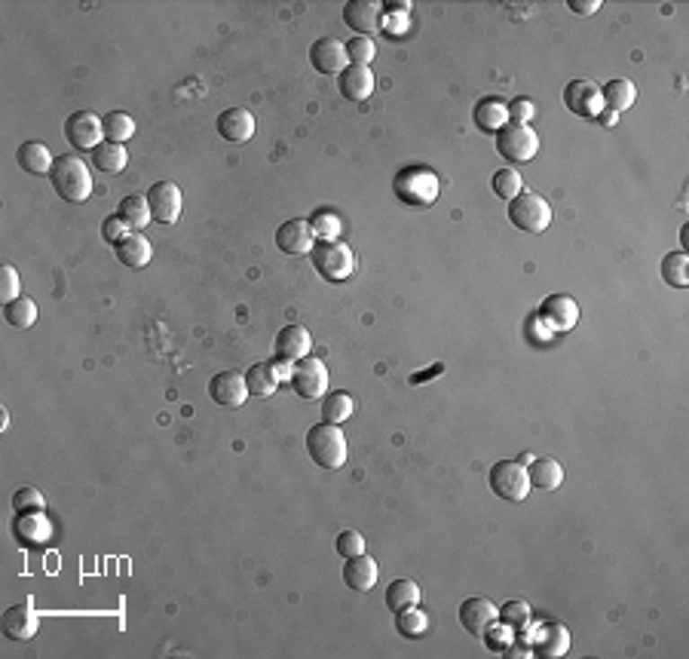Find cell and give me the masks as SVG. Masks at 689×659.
Listing matches in <instances>:
<instances>
[{"label": "cell", "instance_id": "obj_1", "mask_svg": "<svg viewBox=\"0 0 689 659\" xmlns=\"http://www.w3.org/2000/svg\"><path fill=\"white\" fill-rule=\"evenodd\" d=\"M52 191L65 200V203H86L89 193H93V175H89V166L80 156L65 154L56 156L49 172Z\"/></svg>", "mask_w": 689, "mask_h": 659}, {"label": "cell", "instance_id": "obj_35", "mask_svg": "<svg viewBox=\"0 0 689 659\" xmlns=\"http://www.w3.org/2000/svg\"><path fill=\"white\" fill-rule=\"evenodd\" d=\"M662 280L671 289H686L689 286V258L686 252H671L662 261Z\"/></svg>", "mask_w": 689, "mask_h": 659}, {"label": "cell", "instance_id": "obj_5", "mask_svg": "<svg viewBox=\"0 0 689 659\" xmlns=\"http://www.w3.org/2000/svg\"><path fill=\"white\" fill-rule=\"evenodd\" d=\"M490 491L497 494L503 503H524L530 494V478L527 467L521 460H499L490 467Z\"/></svg>", "mask_w": 689, "mask_h": 659}, {"label": "cell", "instance_id": "obj_34", "mask_svg": "<svg viewBox=\"0 0 689 659\" xmlns=\"http://www.w3.org/2000/svg\"><path fill=\"white\" fill-rule=\"evenodd\" d=\"M16 534L19 540L25 543H43L49 537V521L40 515V509L37 512H19V521H16Z\"/></svg>", "mask_w": 689, "mask_h": 659}, {"label": "cell", "instance_id": "obj_20", "mask_svg": "<svg viewBox=\"0 0 689 659\" xmlns=\"http://www.w3.org/2000/svg\"><path fill=\"white\" fill-rule=\"evenodd\" d=\"M380 10L384 6L374 4V0H349L343 6V22L358 34H374L380 28Z\"/></svg>", "mask_w": 689, "mask_h": 659}, {"label": "cell", "instance_id": "obj_8", "mask_svg": "<svg viewBox=\"0 0 689 659\" xmlns=\"http://www.w3.org/2000/svg\"><path fill=\"white\" fill-rule=\"evenodd\" d=\"M288 384L306 402L322 399V396H325V389H328V369H325V362L316 359V356H306V359H301V362H295V365H291Z\"/></svg>", "mask_w": 689, "mask_h": 659}, {"label": "cell", "instance_id": "obj_3", "mask_svg": "<svg viewBox=\"0 0 689 659\" xmlns=\"http://www.w3.org/2000/svg\"><path fill=\"white\" fill-rule=\"evenodd\" d=\"M306 454L322 469H340L347 463V436L337 423H316L306 432Z\"/></svg>", "mask_w": 689, "mask_h": 659}, {"label": "cell", "instance_id": "obj_37", "mask_svg": "<svg viewBox=\"0 0 689 659\" xmlns=\"http://www.w3.org/2000/svg\"><path fill=\"white\" fill-rule=\"evenodd\" d=\"M356 402L349 393H328L325 399H322V414H325L328 423H343L349 414H353Z\"/></svg>", "mask_w": 689, "mask_h": 659}, {"label": "cell", "instance_id": "obj_33", "mask_svg": "<svg viewBox=\"0 0 689 659\" xmlns=\"http://www.w3.org/2000/svg\"><path fill=\"white\" fill-rule=\"evenodd\" d=\"M104 126V141H114V145H126L135 136V120L123 111H110V114L102 117Z\"/></svg>", "mask_w": 689, "mask_h": 659}, {"label": "cell", "instance_id": "obj_49", "mask_svg": "<svg viewBox=\"0 0 689 659\" xmlns=\"http://www.w3.org/2000/svg\"><path fill=\"white\" fill-rule=\"evenodd\" d=\"M597 120H601L604 126H613V123L619 120V114H613V111H606V114H604V111H601V114H597Z\"/></svg>", "mask_w": 689, "mask_h": 659}, {"label": "cell", "instance_id": "obj_10", "mask_svg": "<svg viewBox=\"0 0 689 659\" xmlns=\"http://www.w3.org/2000/svg\"><path fill=\"white\" fill-rule=\"evenodd\" d=\"M539 319L545 322L552 334H564L573 332L576 322H579V307L570 295H549L539 304Z\"/></svg>", "mask_w": 689, "mask_h": 659}, {"label": "cell", "instance_id": "obj_30", "mask_svg": "<svg viewBox=\"0 0 689 659\" xmlns=\"http://www.w3.org/2000/svg\"><path fill=\"white\" fill-rule=\"evenodd\" d=\"M601 99L613 114H623V111L632 108L634 99H638V86H634L632 80H623V77L610 80V84L601 89Z\"/></svg>", "mask_w": 689, "mask_h": 659}, {"label": "cell", "instance_id": "obj_17", "mask_svg": "<svg viewBox=\"0 0 689 659\" xmlns=\"http://www.w3.org/2000/svg\"><path fill=\"white\" fill-rule=\"evenodd\" d=\"M310 62L319 74H343L347 71V47L334 37H319L310 47Z\"/></svg>", "mask_w": 689, "mask_h": 659}, {"label": "cell", "instance_id": "obj_32", "mask_svg": "<svg viewBox=\"0 0 689 659\" xmlns=\"http://www.w3.org/2000/svg\"><path fill=\"white\" fill-rule=\"evenodd\" d=\"M117 215L129 224L132 230H145L147 221H151V206H147V197H138V193L126 197L123 203L117 206Z\"/></svg>", "mask_w": 689, "mask_h": 659}, {"label": "cell", "instance_id": "obj_38", "mask_svg": "<svg viewBox=\"0 0 689 659\" xmlns=\"http://www.w3.org/2000/svg\"><path fill=\"white\" fill-rule=\"evenodd\" d=\"M490 187H493V193H497V197H503V200H508V203H512V200L524 191V182H521L518 169L506 166V169L493 172Z\"/></svg>", "mask_w": 689, "mask_h": 659}, {"label": "cell", "instance_id": "obj_23", "mask_svg": "<svg viewBox=\"0 0 689 659\" xmlns=\"http://www.w3.org/2000/svg\"><path fill=\"white\" fill-rule=\"evenodd\" d=\"M527 478H530V488L555 491L561 488V482H564V467H561L555 457H534L527 467Z\"/></svg>", "mask_w": 689, "mask_h": 659}, {"label": "cell", "instance_id": "obj_4", "mask_svg": "<svg viewBox=\"0 0 689 659\" xmlns=\"http://www.w3.org/2000/svg\"><path fill=\"white\" fill-rule=\"evenodd\" d=\"M310 258H313L316 273L328 282H343V280H349L353 271H356V254L347 243H340V239L313 245Z\"/></svg>", "mask_w": 689, "mask_h": 659}, {"label": "cell", "instance_id": "obj_39", "mask_svg": "<svg viewBox=\"0 0 689 659\" xmlns=\"http://www.w3.org/2000/svg\"><path fill=\"white\" fill-rule=\"evenodd\" d=\"M497 619H503V626L508 628V632H527L530 628V604L527 601H508L503 610H499V617Z\"/></svg>", "mask_w": 689, "mask_h": 659}, {"label": "cell", "instance_id": "obj_13", "mask_svg": "<svg viewBox=\"0 0 689 659\" xmlns=\"http://www.w3.org/2000/svg\"><path fill=\"white\" fill-rule=\"evenodd\" d=\"M208 396H212L215 405L224 408H239L249 399V384H245V374L239 371H221L208 380Z\"/></svg>", "mask_w": 689, "mask_h": 659}, {"label": "cell", "instance_id": "obj_43", "mask_svg": "<svg viewBox=\"0 0 689 659\" xmlns=\"http://www.w3.org/2000/svg\"><path fill=\"white\" fill-rule=\"evenodd\" d=\"M19 298V271L13 264L0 267V301L10 304Z\"/></svg>", "mask_w": 689, "mask_h": 659}, {"label": "cell", "instance_id": "obj_45", "mask_svg": "<svg viewBox=\"0 0 689 659\" xmlns=\"http://www.w3.org/2000/svg\"><path fill=\"white\" fill-rule=\"evenodd\" d=\"M365 552V537L358 534V530H343L340 537H337V556L343 558H353V556H362Z\"/></svg>", "mask_w": 689, "mask_h": 659}, {"label": "cell", "instance_id": "obj_46", "mask_svg": "<svg viewBox=\"0 0 689 659\" xmlns=\"http://www.w3.org/2000/svg\"><path fill=\"white\" fill-rule=\"evenodd\" d=\"M129 234H135V230H132L129 224H126L123 218H119V215H110V218H104V221H102V236L108 239V243L119 245V243H123V239L129 236Z\"/></svg>", "mask_w": 689, "mask_h": 659}, {"label": "cell", "instance_id": "obj_42", "mask_svg": "<svg viewBox=\"0 0 689 659\" xmlns=\"http://www.w3.org/2000/svg\"><path fill=\"white\" fill-rule=\"evenodd\" d=\"M13 506H16V512H37V509L47 506V500L37 488H19L13 494Z\"/></svg>", "mask_w": 689, "mask_h": 659}, {"label": "cell", "instance_id": "obj_22", "mask_svg": "<svg viewBox=\"0 0 689 659\" xmlns=\"http://www.w3.org/2000/svg\"><path fill=\"white\" fill-rule=\"evenodd\" d=\"M343 583L356 592H371L374 583H377V561L371 556H353V558H343Z\"/></svg>", "mask_w": 689, "mask_h": 659}, {"label": "cell", "instance_id": "obj_27", "mask_svg": "<svg viewBox=\"0 0 689 659\" xmlns=\"http://www.w3.org/2000/svg\"><path fill=\"white\" fill-rule=\"evenodd\" d=\"M16 160H19V166L25 172H31V175H49L56 156H52L49 147L40 145V141H25V145L19 147Z\"/></svg>", "mask_w": 689, "mask_h": 659}, {"label": "cell", "instance_id": "obj_26", "mask_svg": "<svg viewBox=\"0 0 689 659\" xmlns=\"http://www.w3.org/2000/svg\"><path fill=\"white\" fill-rule=\"evenodd\" d=\"M279 369H276V362H258L252 365L249 374H245V384H249V393L258 396V399H267V396H273L276 389H279Z\"/></svg>", "mask_w": 689, "mask_h": 659}, {"label": "cell", "instance_id": "obj_48", "mask_svg": "<svg viewBox=\"0 0 689 659\" xmlns=\"http://www.w3.org/2000/svg\"><path fill=\"white\" fill-rule=\"evenodd\" d=\"M570 10L579 16H591V13L601 10V0H570Z\"/></svg>", "mask_w": 689, "mask_h": 659}, {"label": "cell", "instance_id": "obj_16", "mask_svg": "<svg viewBox=\"0 0 689 659\" xmlns=\"http://www.w3.org/2000/svg\"><path fill=\"white\" fill-rule=\"evenodd\" d=\"M37 626H40V617H37L34 601H19L13 608L4 610V635L13 641H28L37 635Z\"/></svg>", "mask_w": 689, "mask_h": 659}, {"label": "cell", "instance_id": "obj_18", "mask_svg": "<svg viewBox=\"0 0 689 659\" xmlns=\"http://www.w3.org/2000/svg\"><path fill=\"white\" fill-rule=\"evenodd\" d=\"M313 243H316V236H313L310 221L304 218H291L276 230V245L286 254H310Z\"/></svg>", "mask_w": 689, "mask_h": 659}, {"label": "cell", "instance_id": "obj_28", "mask_svg": "<svg viewBox=\"0 0 689 659\" xmlns=\"http://www.w3.org/2000/svg\"><path fill=\"white\" fill-rule=\"evenodd\" d=\"M151 254H154V249H151V239H147L145 234H129L123 239V243L117 245V258H119V264H126V267H145V264H151Z\"/></svg>", "mask_w": 689, "mask_h": 659}, {"label": "cell", "instance_id": "obj_15", "mask_svg": "<svg viewBox=\"0 0 689 659\" xmlns=\"http://www.w3.org/2000/svg\"><path fill=\"white\" fill-rule=\"evenodd\" d=\"M497 617L499 610L493 608V601H488V598H466L460 604V626L469 635H475V638H484L490 632V626L497 623Z\"/></svg>", "mask_w": 689, "mask_h": 659}, {"label": "cell", "instance_id": "obj_7", "mask_svg": "<svg viewBox=\"0 0 689 659\" xmlns=\"http://www.w3.org/2000/svg\"><path fill=\"white\" fill-rule=\"evenodd\" d=\"M497 151L503 160L521 166V163H530L539 154V136L524 123H506L497 132Z\"/></svg>", "mask_w": 689, "mask_h": 659}, {"label": "cell", "instance_id": "obj_36", "mask_svg": "<svg viewBox=\"0 0 689 659\" xmlns=\"http://www.w3.org/2000/svg\"><path fill=\"white\" fill-rule=\"evenodd\" d=\"M4 319L10 322L13 328L25 332V328H31L37 322V304L31 298H16V301L4 304Z\"/></svg>", "mask_w": 689, "mask_h": 659}, {"label": "cell", "instance_id": "obj_47", "mask_svg": "<svg viewBox=\"0 0 689 659\" xmlns=\"http://www.w3.org/2000/svg\"><path fill=\"white\" fill-rule=\"evenodd\" d=\"M506 108H508V123L530 126V120H534V114H536V104L530 99H515V102H508Z\"/></svg>", "mask_w": 689, "mask_h": 659}, {"label": "cell", "instance_id": "obj_14", "mask_svg": "<svg viewBox=\"0 0 689 659\" xmlns=\"http://www.w3.org/2000/svg\"><path fill=\"white\" fill-rule=\"evenodd\" d=\"M564 104L576 117H597L604 111L601 89H597V84H591V80H570V84L564 86Z\"/></svg>", "mask_w": 689, "mask_h": 659}, {"label": "cell", "instance_id": "obj_41", "mask_svg": "<svg viewBox=\"0 0 689 659\" xmlns=\"http://www.w3.org/2000/svg\"><path fill=\"white\" fill-rule=\"evenodd\" d=\"M429 628V617L420 610V608H408V610H399V632L404 638H420Z\"/></svg>", "mask_w": 689, "mask_h": 659}, {"label": "cell", "instance_id": "obj_2", "mask_svg": "<svg viewBox=\"0 0 689 659\" xmlns=\"http://www.w3.org/2000/svg\"><path fill=\"white\" fill-rule=\"evenodd\" d=\"M393 191L408 209H429L436 203L441 182L436 172L426 166H404L402 172H395Z\"/></svg>", "mask_w": 689, "mask_h": 659}, {"label": "cell", "instance_id": "obj_40", "mask_svg": "<svg viewBox=\"0 0 689 659\" xmlns=\"http://www.w3.org/2000/svg\"><path fill=\"white\" fill-rule=\"evenodd\" d=\"M310 227L319 243H334V239L340 236V218H337L334 212H328V209H319V212L313 215Z\"/></svg>", "mask_w": 689, "mask_h": 659}, {"label": "cell", "instance_id": "obj_12", "mask_svg": "<svg viewBox=\"0 0 689 659\" xmlns=\"http://www.w3.org/2000/svg\"><path fill=\"white\" fill-rule=\"evenodd\" d=\"M310 350H313V338L304 325H286L279 334H276V343H273L276 362L295 365L310 356Z\"/></svg>", "mask_w": 689, "mask_h": 659}, {"label": "cell", "instance_id": "obj_44", "mask_svg": "<svg viewBox=\"0 0 689 659\" xmlns=\"http://www.w3.org/2000/svg\"><path fill=\"white\" fill-rule=\"evenodd\" d=\"M374 52H377V49H374L371 37H356V40L347 43V56H349V62H353V65H365V68H368Z\"/></svg>", "mask_w": 689, "mask_h": 659}, {"label": "cell", "instance_id": "obj_25", "mask_svg": "<svg viewBox=\"0 0 689 659\" xmlns=\"http://www.w3.org/2000/svg\"><path fill=\"white\" fill-rule=\"evenodd\" d=\"M472 117H475L478 129L497 136V132L508 123V108H506V102H499V99H481L475 104V111H472Z\"/></svg>", "mask_w": 689, "mask_h": 659}, {"label": "cell", "instance_id": "obj_29", "mask_svg": "<svg viewBox=\"0 0 689 659\" xmlns=\"http://www.w3.org/2000/svg\"><path fill=\"white\" fill-rule=\"evenodd\" d=\"M420 604V586H417L414 580H408V576H402V580H393L386 589V608L393 613L399 610H408V608H417Z\"/></svg>", "mask_w": 689, "mask_h": 659}, {"label": "cell", "instance_id": "obj_6", "mask_svg": "<svg viewBox=\"0 0 689 659\" xmlns=\"http://www.w3.org/2000/svg\"><path fill=\"white\" fill-rule=\"evenodd\" d=\"M508 221L524 234H543L552 224V206L545 203L539 193L521 191L518 197L508 203Z\"/></svg>", "mask_w": 689, "mask_h": 659}, {"label": "cell", "instance_id": "obj_9", "mask_svg": "<svg viewBox=\"0 0 689 659\" xmlns=\"http://www.w3.org/2000/svg\"><path fill=\"white\" fill-rule=\"evenodd\" d=\"M65 138L71 147L77 151H95L104 138V126H102V117L93 114V111H77L65 120Z\"/></svg>", "mask_w": 689, "mask_h": 659}, {"label": "cell", "instance_id": "obj_11", "mask_svg": "<svg viewBox=\"0 0 689 659\" xmlns=\"http://www.w3.org/2000/svg\"><path fill=\"white\" fill-rule=\"evenodd\" d=\"M147 206H151V218L160 224H175L181 218V187L172 182H156L147 193Z\"/></svg>", "mask_w": 689, "mask_h": 659}, {"label": "cell", "instance_id": "obj_21", "mask_svg": "<svg viewBox=\"0 0 689 659\" xmlns=\"http://www.w3.org/2000/svg\"><path fill=\"white\" fill-rule=\"evenodd\" d=\"M218 136L224 141H234V145H239V141H249L254 136L252 111H245V108H227L224 111V114L218 117Z\"/></svg>", "mask_w": 689, "mask_h": 659}, {"label": "cell", "instance_id": "obj_24", "mask_svg": "<svg viewBox=\"0 0 689 659\" xmlns=\"http://www.w3.org/2000/svg\"><path fill=\"white\" fill-rule=\"evenodd\" d=\"M340 95L349 102H365L374 93V74L365 65H349L347 71L340 74Z\"/></svg>", "mask_w": 689, "mask_h": 659}, {"label": "cell", "instance_id": "obj_19", "mask_svg": "<svg viewBox=\"0 0 689 659\" xmlns=\"http://www.w3.org/2000/svg\"><path fill=\"white\" fill-rule=\"evenodd\" d=\"M530 647L549 659L564 656L567 650H570V635H567V628L558 623H543L534 632V638H530Z\"/></svg>", "mask_w": 689, "mask_h": 659}, {"label": "cell", "instance_id": "obj_31", "mask_svg": "<svg viewBox=\"0 0 689 659\" xmlns=\"http://www.w3.org/2000/svg\"><path fill=\"white\" fill-rule=\"evenodd\" d=\"M93 163L99 172H108V175H117V172L126 169L129 163V154H126V145H114V141H102L99 147L93 151Z\"/></svg>", "mask_w": 689, "mask_h": 659}]
</instances>
